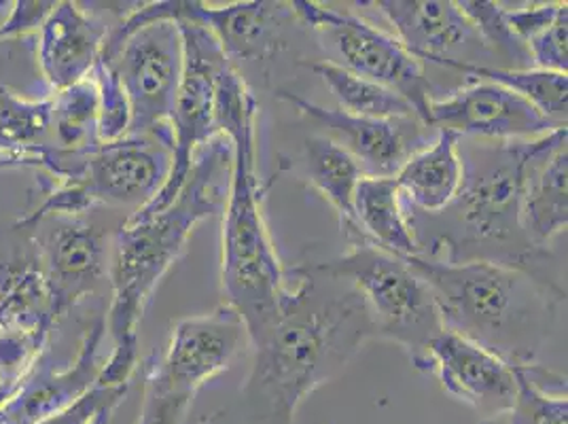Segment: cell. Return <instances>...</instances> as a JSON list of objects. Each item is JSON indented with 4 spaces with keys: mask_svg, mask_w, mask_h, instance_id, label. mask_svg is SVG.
I'll return each instance as SVG.
<instances>
[{
    "mask_svg": "<svg viewBox=\"0 0 568 424\" xmlns=\"http://www.w3.org/2000/svg\"><path fill=\"white\" fill-rule=\"evenodd\" d=\"M355 216L367 244L397 258L420 255L395 176H363L355 193Z\"/></svg>",
    "mask_w": 568,
    "mask_h": 424,
    "instance_id": "cell-24",
    "label": "cell"
},
{
    "mask_svg": "<svg viewBox=\"0 0 568 424\" xmlns=\"http://www.w3.org/2000/svg\"><path fill=\"white\" fill-rule=\"evenodd\" d=\"M0 170H2V160H0Z\"/></svg>",
    "mask_w": 568,
    "mask_h": 424,
    "instance_id": "cell-40",
    "label": "cell"
},
{
    "mask_svg": "<svg viewBox=\"0 0 568 424\" xmlns=\"http://www.w3.org/2000/svg\"><path fill=\"white\" fill-rule=\"evenodd\" d=\"M428 121L435 130L475 141H537L560 130L530 102L490 81H475L446 98H435Z\"/></svg>",
    "mask_w": 568,
    "mask_h": 424,
    "instance_id": "cell-14",
    "label": "cell"
},
{
    "mask_svg": "<svg viewBox=\"0 0 568 424\" xmlns=\"http://www.w3.org/2000/svg\"><path fill=\"white\" fill-rule=\"evenodd\" d=\"M234 147L227 137L204 144L176 200L155 214H130L111 240V304L104 316L113 349L98 384L130 386L141 365L139 323L153 291L190 242L197 223L223 214Z\"/></svg>",
    "mask_w": 568,
    "mask_h": 424,
    "instance_id": "cell-2",
    "label": "cell"
},
{
    "mask_svg": "<svg viewBox=\"0 0 568 424\" xmlns=\"http://www.w3.org/2000/svg\"><path fill=\"white\" fill-rule=\"evenodd\" d=\"M257 104L227 132L234 147L221 238V289L225 306L242 316L248 342L278 314L288 291L286 270L263 216L257 172Z\"/></svg>",
    "mask_w": 568,
    "mask_h": 424,
    "instance_id": "cell-5",
    "label": "cell"
},
{
    "mask_svg": "<svg viewBox=\"0 0 568 424\" xmlns=\"http://www.w3.org/2000/svg\"><path fill=\"white\" fill-rule=\"evenodd\" d=\"M48 351L49 335L0 330V407L20 391Z\"/></svg>",
    "mask_w": 568,
    "mask_h": 424,
    "instance_id": "cell-30",
    "label": "cell"
},
{
    "mask_svg": "<svg viewBox=\"0 0 568 424\" xmlns=\"http://www.w3.org/2000/svg\"><path fill=\"white\" fill-rule=\"evenodd\" d=\"M402 260L430 289L444 330L514 367L537 365L558 306L567 302L560 284L493 261L448 263L423 255Z\"/></svg>",
    "mask_w": 568,
    "mask_h": 424,
    "instance_id": "cell-4",
    "label": "cell"
},
{
    "mask_svg": "<svg viewBox=\"0 0 568 424\" xmlns=\"http://www.w3.org/2000/svg\"><path fill=\"white\" fill-rule=\"evenodd\" d=\"M567 141L558 142L537 158L526 176L521 195V228L532 246L547 244L567 230Z\"/></svg>",
    "mask_w": 568,
    "mask_h": 424,
    "instance_id": "cell-22",
    "label": "cell"
},
{
    "mask_svg": "<svg viewBox=\"0 0 568 424\" xmlns=\"http://www.w3.org/2000/svg\"><path fill=\"white\" fill-rule=\"evenodd\" d=\"M104 337L106 321L104 316H95L94 323L83 333L69 367L55 370L45 354L26 377L20 391L0 407V424H39L88 393L102 370L100 346Z\"/></svg>",
    "mask_w": 568,
    "mask_h": 424,
    "instance_id": "cell-18",
    "label": "cell"
},
{
    "mask_svg": "<svg viewBox=\"0 0 568 424\" xmlns=\"http://www.w3.org/2000/svg\"><path fill=\"white\" fill-rule=\"evenodd\" d=\"M302 64L308 67L310 71L329 88V92L339 104L337 109L348 115L372 119L418 118L402 95L382 88L369 79L358 77L355 72L344 69L342 64H335L332 60Z\"/></svg>",
    "mask_w": 568,
    "mask_h": 424,
    "instance_id": "cell-27",
    "label": "cell"
},
{
    "mask_svg": "<svg viewBox=\"0 0 568 424\" xmlns=\"http://www.w3.org/2000/svg\"><path fill=\"white\" fill-rule=\"evenodd\" d=\"M55 327L32 228L0 225V330L51 337Z\"/></svg>",
    "mask_w": 568,
    "mask_h": 424,
    "instance_id": "cell-19",
    "label": "cell"
},
{
    "mask_svg": "<svg viewBox=\"0 0 568 424\" xmlns=\"http://www.w3.org/2000/svg\"><path fill=\"white\" fill-rule=\"evenodd\" d=\"M0 90H13L28 98L51 95L37 64L34 37L0 41Z\"/></svg>",
    "mask_w": 568,
    "mask_h": 424,
    "instance_id": "cell-31",
    "label": "cell"
},
{
    "mask_svg": "<svg viewBox=\"0 0 568 424\" xmlns=\"http://www.w3.org/2000/svg\"><path fill=\"white\" fill-rule=\"evenodd\" d=\"M363 4L378 9L395 28L403 48L423 64L452 60V51L479 41L469 18L452 0H369Z\"/></svg>",
    "mask_w": 568,
    "mask_h": 424,
    "instance_id": "cell-20",
    "label": "cell"
},
{
    "mask_svg": "<svg viewBox=\"0 0 568 424\" xmlns=\"http://www.w3.org/2000/svg\"><path fill=\"white\" fill-rule=\"evenodd\" d=\"M568 13L560 16L554 24L545 28L537 37H532L526 48L532 62V69L547 72L568 71Z\"/></svg>",
    "mask_w": 568,
    "mask_h": 424,
    "instance_id": "cell-35",
    "label": "cell"
},
{
    "mask_svg": "<svg viewBox=\"0 0 568 424\" xmlns=\"http://www.w3.org/2000/svg\"><path fill=\"white\" fill-rule=\"evenodd\" d=\"M567 141L560 128L537 141L460 139L463 181L450 206L437 214L407 212L412 234L428 260L493 261L544 281L549 253L530 244L521 228V195L532 162Z\"/></svg>",
    "mask_w": 568,
    "mask_h": 424,
    "instance_id": "cell-3",
    "label": "cell"
},
{
    "mask_svg": "<svg viewBox=\"0 0 568 424\" xmlns=\"http://www.w3.org/2000/svg\"><path fill=\"white\" fill-rule=\"evenodd\" d=\"M425 372L439 377L450 397L474 407L484 418L507 412L518 391L514 365L448 330L428 344Z\"/></svg>",
    "mask_w": 568,
    "mask_h": 424,
    "instance_id": "cell-16",
    "label": "cell"
},
{
    "mask_svg": "<svg viewBox=\"0 0 568 424\" xmlns=\"http://www.w3.org/2000/svg\"><path fill=\"white\" fill-rule=\"evenodd\" d=\"M9 11H11V2H9V0H0V24H2L4 18L9 16Z\"/></svg>",
    "mask_w": 568,
    "mask_h": 424,
    "instance_id": "cell-38",
    "label": "cell"
},
{
    "mask_svg": "<svg viewBox=\"0 0 568 424\" xmlns=\"http://www.w3.org/2000/svg\"><path fill=\"white\" fill-rule=\"evenodd\" d=\"M274 321L248 342L251 370L240 388L251 423L293 424L310 395L342 376L378 340L363 297L344 281L297 265Z\"/></svg>",
    "mask_w": 568,
    "mask_h": 424,
    "instance_id": "cell-1",
    "label": "cell"
},
{
    "mask_svg": "<svg viewBox=\"0 0 568 424\" xmlns=\"http://www.w3.org/2000/svg\"><path fill=\"white\" fill-rule=\"evenodd\" d=\"M458 7L474 24L481 48L493 49L500 58L511 62V69H532L528 48L507 22L505 7L493 0H460Z\"/></svg>",
    "mask_w": 568,
    "mask_h": 424,
    "instance_id": "cell-29",
    "label": "cell"
},
{
    "mask_svg": "<svg viewBox=\"0 0 568 424\" xmlns=\"http://www.w3.org/2000/svg\"><path fill=\"white\" fill-rule=\"evenodd\" d=\"M128 391L130 386H106L95 382L79 400L39 424H106L128 397Z\"/></svg>",
    "mask_w": 568,
    "mask_h": 424,
    "instance_id": "cell-33",
    "label": "cell"
},
{
    "mask_svg": "<svg viewBox=\"0 0 568 424\" xmlns=\"http://www.w3.org/2000/svg\"><path fill=\"white\" fill-rule=\"evenodd\" d=\"M51 100V147L60 153L88 158L102 144L100 102L94 79L88 77L67 90L53 92Z\"/></svg>",
    "mask_w": 568,
    "mask_h": 424,
    "instance_id": "cell-26",
    "label": "cell"
},
{
    "mask_svg": "<svg viewBox=\"0 0 568 424\" xmlns=\"http://www.w3.org/2000/svg\"><path fill=\"white\" fill-rule=\"evenodd\" d=\"M244 349H248L246 325L234 307L223 304L209 314L179 321L166 353L151 356L144 374L166 388L195 395L209 380L230 370Z\"/></svg>",
    "mask_w": 568,
    "mask_h": 424,
    "instance_id": "cell-11",
    "label": "cell"
},
{
    "mask_svg": "<svg viewBox=\"0 0 568 424\" xmlns=\"http://www.w3.org/2000/svg\"><path fill=\"white\" fill-rule=\"evenodd\" d=\"M295 20L321 32L337 49L344 69L402 95L414 113L430 125L428 111L435 100L425 64L403 48L397 37L365 22L351 11L310 0H293Z\"/></svg>",
    "mask_w": 568,
    "mask_h": 424,
    "instance_id": "cell-9",
    "label": "cell"
},
{
    "mask_svg": "<svg viewBox=\"0 0 568 424\" xmlns=\"http://www.w3.org/2000/svg\"><path fill=\"white\" fill-rule=\"evenodd\" d=\"M55 2L45 0H18L11 2V11L0 24V41H13V39H26L37 37L43 22L48 20L51 9Z\"/></svg>",
    "mask_w": 568,
    "mask_h": 424,
    "instance_id": "cell-37",
    "label": "cell"
},
{
    "mask_svg": "<svg viewBox=\"0 0 568 424\" xmlns=\"http://www.w3.org/2000/svg\"><path fill=\"white\" fill-rule=\"evenodd\" d=\"M95 212V211H94ZM94 212L64 216L49 214L34 221L20 219L32 228L39 246L43 279L48 286L49 306L55 325H60L74 307L106 281L113 232L98 221Z\"/></svg>",
    "mask_w": 568,
    "mask_h": 424,
    "instance_id": "cell-10",
    "label": "cell"
},
{
    "mask_svg": "<svg viewBox=\"0 0 568 424\" xmlns=\"http://www.w3.org/2000/svg\"><path fill=\"white\" fill-rule=\"evenodd\" d=\"M460 137L450 130H437L435 139L414 153L395 174L403 204L420 214H437L448 209L463 181Z\"/></svg>",
    "mask_w": 568,
    "mask_h": 424,
    "instance_id": "cell-21",
    "label": "cell"
},
{
    "mask_svg": "<svg viewBox=\"0 0 568 424\" xmlns=\"http://www.w3.org/2000/svg\"><path fill=\"white\" fill-rule=\"evenodd\" d=\"M518 391L507 412L481 424H568L567 391L551 393L545 380L554 374L539 365L516 367Z\"/></svg>",
    "mask_w": 568,
    "mask_h": 424,
    "instance_id": "cell-28",
    "label": "cell"
},
{
    "mask_svg": "<svg viewBox=\"0 0 568 424\" xmlns=\"http://www.w3.org/2000/svg\"><path fill=\"white\" fill-rule=\"evenodd\" d=\"M565 13H568L567 2H532L518 9H505L507 22L524 41V46Z\"/></svg>",
    "mask_w": 568,
    "mask_h": 424,
    "instance_id": "cell-36",
    "label": "cell"
},
{
    "mask_svg": "<svg viewBox=\"0 0 568 424\" xmlns=\"http://www.w3.org/2000/svg\"><path fill=\"white\" fill-rule=\"evenodd\" d=\"M170 168V144L160 139L125 137L102 142L71 181L83 188L94 209H119L134 214L164 189Z\"/></svg>",
    "mask_w": 568,
    "mask_h": 424,
    "instance_id": "cell-12",
    "label": "cell"
},
{
    "mask_svg": "<svg viewBox=\"0 0 568 424\" xmlns=\"http://www.w3.org/2000/svg\"><path fill=\"white\" fill-rule=\"evenodd\" d=\"M202 424H213V421H211V418H204V421H202Z\"/></svg>",
    "mask_w": 568,
    "mask_h": 424,
    "instance_id": "cell-39",
    "label": "cell"
},
{
    "mask_svg": "<svg viewBox=\"0 0 568 424\" xmlns=\"http://www.w3.org/2000/svg\"><path fill=\"white\" fill-rule=\"evenodd\" d=\"M276 95L297 113L327 128L332 132L329 139L355 158L365 176H395L402 165L437 134L435 128L418 118H356L286 90H278Z\"/></svg>",
    "mask_w": 568,
    "mask_h": 424,
    "instance_id": "cell-13",
    "label": "cell"
},
{
    "mask_svg": "<svg viewBox=\"0 0 568 424\" xmlns=\"http://www.w3.org/2000/svg\"><path fill=\"white\" fill-rule=\"evenodd\" d=\"M118 72L130 107L128 137L160 139L170 144V119L183 77V37L176 22V0L170 13L134 30L113 53H102Z\"/></svg>",
    "mask_w": 568,
    "mask_h": 424,
    "instance_id": "cell-8",
    "label": "cell"
},
{
    "mask_svg": "<svg viewBox=\"0 0 568 424\" xmlns=\"http://www.w3.org/2000/svg\"><path fill=\"white\" fill-rule=\"evenodd\" d=\"M437 67L454 69L471 79L490 81L511 90L526 102H530L545 119L558 128H567L568 79L562 72L539 71V69H495L467 60H444Z\"/></svg>",
    "mask_w": 568,
    "mask_h": 424,
    "instance_id": "cell-25",
    "label": "cell"
},
{
    "mask_svg": "<svg viewBox=\"0 0 568 424\" xmlns=\"http://www.w3.org/2000/svg\"><path fill=\"white\" fill-rule=\"evenodd\" d=\"M183 37V77L170 119L172 168L164 189L134 214H155L170 206L185 179L197 151L221 134L223 88L236 67L225 58L213 34L193 22H179Z\"/></svg>",
    "mask_w": 568,
    "mask_h": 424,
    "instance_id": "cell-7",
    "label": "cell"
},
{
    "mask_svg": "<svg viewBox=\"0 0 568 424\" xmlns=\"http://www.w3.org/2000/svg\"><path fill=\"white\" fill-rule=\"evenodd\" d=\"M141 414L136 424H183L195 395L166 388L144 374Z\"/></svg>",
    "mask_w": 568,
    "mask_h": 424,
    "instance_id": "cell-34",
    "label": "cell"
},
{
    "mask_svg": "<svg viewBox=\"0 0 568 424\" xmlns=\"http://www.w3.org/2000/svg\"><path fill=\"white\" fill-rule=\"evenodd\" d=\"M113 22L81 2H55L34 37L39 72L49 92L67 90L94 71Z\"/></svg>",
    "mask_w": 568,
    "mask_h": 424,
    "instance_id": "cell-17",
    "label": "cell"
},
{
    "mask_svg": "<svg viewBox=\"0 0 568 424\" xmlns=\"http://www.w3.org/2000/svg\"><path fill=\"white\" fill-rule=\"evenodd\" d=\"M291 20H295L291 2L248 0L213 7L197 0H176V22L206 28L234 67L244 62L263 74H270L267 67L286 46L284 28Z\"/></svg>",
    "mask_w": 568,
    "mask_h": 424,
    "instance_id": "cell-15",
    "label": "cell"
},
{
    "mask_svg": "<svg viewBox=\"0 0 568 424\" xmlns=\"http://www.w3.org/2000/svg\"><path fill=\"white\" fill-rule=\"evenodd\" d=\"M90 77L94 79L100 102V139L102 142L125 139L130 132V107L121 90L118 72L100 58Z\"/></svg>",
    "mask_w": 568,
    "mask_h": 424,
    "instance_id": "cell-32",
    "label": "cell"
},
{
    "mask_svg": "<svg viewBox=\"0 0 568 424\" xmlns=\"http://www.w3.org/2000/svg\"><path fill=\"white\" fill-rule=\"evenodd\" d=\"M302 267L351 284L369 310L378 340L402 346L425 372L426 349L444 331V323L430 289L402 258L374 244H356L346 255Z\"/></svg>",
    "mask_w": 568,
    "mask_h": 424,
    "instance_id": "cell-6",
    "label": "cell"
},
{
    "mask_svg": "<svg viewBox=\"0 0 568 424\" xmlns=\"http://www.w3.org/2000/svg\"><path fill=\"white\" fill-rule=\"evenodd\" d=\"M302 176L332 204L351 244H367L356 225L355 193L365 174L355 158L329 137H310L302 151Z\"/></svg>",
    "mask_w": 568,
    "mask_h": 424,
    "instance_id": "cell-23",
    "label": "cell"
}]
</instances>
